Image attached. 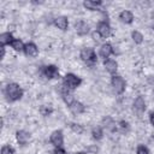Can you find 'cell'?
Returning a JSON list of instances; mask_svg holds the SVG:
<instances>
[{
  "label": "cell",
  "mask_w": 154,
  "mask_h": 154,
  "mask_svg": "<svg viewBox=\"0 0 154 154\" xmlns=\"http://www.w3.org/2000/svg\"><path fill=\"white\" fill-rule=\"evenodd\" d=\"M25 47V43H23V41L20 38H14L11 43V48L16 52H23Z\"/></svg>",
  "instance_id": "obj_20"
},
{
  "label": "cell",
  "mask_w": 154,
  "mask_h": 154,
  "mask_svg": "<svg viewBox=\"0 0 154 154\" xmlns=\"http://www.w3.org/2000/svg\"><path fill=\"white\" fill-rule=\"evenodd\" d=\"M129 130V123L125 120H120L118 123V131H120L122 134H125Z\"/></svg>",
  "instance_id": "obj_23"
},
{
  "label": "cell",
  "mask_w": 154,
  "mask_h": 154,
  "mask_svg": "<svg viewBox=\"0 0 154 154\" xmlns=\"http://www.w3.org/2000/svg\"><path fill=\"white\" fill-rule=\"evenodd\" d=\"M119 19H120V22L124 23V24H131V23L134 22L135 17H134V13H132L131 11H129V10H123V11L119 13Z\"/></svg>",
  "instance_id": "obj_16"
},
{
  "label": "cell",
  "mask_w": 154,
  "mask_h": 154,
  "mask_svg": "<svg viewBox=\"0 0 154 154\" xmlns=\"http://www.w3.org/2000/svg\"><path fill=\"white\" fill-rule=\"evenodd\" d=\"M4 93H5L6 99H7L8 101H11V102L18 101V100H20L22 96H23V89H22V87H20L18 83H14V82L8 83V84L5 87Z\"/></svg>",
  "instance_id": "obj_1"
},
{
  "label": "cell",
  "mask_w": 154,
  "mask_h": 154,
  "mask_svg": "<svg viewBox=\"0 0 154 154\" xmlns=\"http://www.w3.org/2000/svg\"><path fill=\"white\" fill-rule=\"evenodd\" d=\"M91 137L95 141H100L103 137V130H102V128L101 126H94L91 129Z\"/></svg>",
  "instance_id": "obj_21"
},
{
  "label": "cell",
  "mask_w": 154,
  "mask_h": 154,
  "mask_svg": "<svg viewBox=\"0 0 154 154\" xmlns=\"http://www.w3.org/2000/svg\"><path fill=\"white\" fill-rule=\"evenodd\" d=\"M79 57H81V59L84 63H87L89 65L95 64L96 63V59H97L96 58V53H95L94 48H91V47H84V48H82L81 49V53H79Z\"/></svg>",
  "instance_id": "obj_4"
},
{
  "label": "cell",
  "mask_w": 154,
  "mask_h": 154,
  "mask_svg": "<svg viewBox=\"0 0 154 154\" xmlns=\"http://www.w3.org/2000/svg\"><path fill=\"white\" fill-rule=\"evenodd\" d=\"M13 40H14V37H13L12 32H10V31H5V32H2L0 35V45L2 47L11 46V43H12Z\"/></svg>",
  "instance_id": "obj_18"
},
{
  "label": "cell",
  "mask_w": 154,
  "mask_h": 154,
  "mask_svg": "<svg viewBox=\"0 0 154 154\" xmlns=\"http://www.w3.org/2000/svg\"><path fill=\"white\" fill-rule=\"evenodd\" d=\"M24 54L29 58H35L38 55V47L34 43V42H28L25 43V47H24Z\"/></svg>",
  "instance_id": "obj_11"
},
{
  "label": "cell",
  "mask_w": 154,
  "mask_h": 154,
  "mask_svg": "<svg viewBox=\"0 0 154 154\" xmlns=\"http://www.w3.org/2000/svg\"><path fill=\"white\" fill-rule=\"evenodd\" d=\"M91 37H93V40H94V41H99V40L101 38V36L99 35V32H97V31L91 32Z\"/></svg>",
  "instance_id": "obj_28"
},
{
  "label": "cell",
  "mask_w": 154,
  "mask_h": 154,
  "mask_svg": "<svg viewBox=\"0 0 154 154\" xmlns=\"http://www.w3.org/2000/svg\"><path fill=\"white\" fill-rule=\"evenodd\" d=\"M103 66H105L106 71H107L108 73H111L112 76H113V75H117V71H118V63H117L114 59L109 58V59L103 60Z\"/></svg>",
  "instance_id": "obj_12"
},
{
  "label": "cell",
  "mask_w": 154,
  "mask_h": 154,
  "mask_svg": "<svg viewBox=\"0 0 154 154\" xmlns=\"http://www.w3.org/2000/svg\"><path fill=\"white\" fill-rule=\"evenodd\" d=\"M75 30H76L77 35L85 36L89 34V24L85 23L84 20H78L75 23Z\"/></svg>",
  "instance_id": "obj_10"
},
{
  "label": "cell",
  "mask_w": 154,
  "mask_h": 154,
  "mask_svg": "<svg viewBox=\"0 0 154 154\" xmlns=\"http://www.w3.org/2000/svg\"><path fill=\"white\" fill-rule=\"evenodd\" d=\"M69 109H70V112H71V113H73V114L78 116V114H82V113L85 111V106H84L81 101L75 100V101L69 106Z\"/></svg>",
  "instance_id": "obj_14"
},
{
  "label": "cell",
  "mask_w": 154,
  "mask_h": 154,
  "mask_svg": "<svg viewBox=\"0 0 154 154\" xmlns=\"http://www.w3.org/2000/svg\"><path fill=\"white\" fill-rule=\"evenodd\" d=\"M136 154H150V153H149V149L146 146L140 144L137 147V149H136Z\"/></svg>",
  "instance_id": "obj_25"
},
{
  "label": "cell",
  "mask_w": 154,
  "mask_h": 154,
  "mask_svg": "<svg viewBox=\"0 0 154 154\" xmlns=\"http://www.w3.org/2000/svg\"><path fill=\"white\" fill-rule=\"evenodd\" d=\"M113 53H114L113 46H112L111 43H108V42L102 43V45L100 46V48H99V55H100L103 60L109 59V57H111Z\"/></svg>",
  "instance_id": "obj_8"
},
{
  "label": "cell",
  "mask_w": 154,
  "mask_h": 154,
  "mask_svg": "<svg viewBox=\"0 0 154 154\" xmlns=\"http://www.w3.org/2000/svg\"><path fill=\"white\" fill-rule=\"evenodd\" d=\"M0 49H1V55H0V57H1V59H2V58L5 57V47H2V46H1V47H0Z\"/></svg>",
  "instance_id": "obj_30"
},
{
  "label": "cell",
  "mask_w": 154,
  "mask_h": 154,
  "mask_svg": "<svg viewBox=\"0 0 154 154\" xmlns=\"http://www.w3.org/2000/svg\"><path fill=\"white\" fill-rule=\"evenodd\" d=\"M96 31L99 32L101 38H107V37H109L112 35V28L108 24V22H106V20H101V22L97 23Z\"/></svg>",
  "instance_id": "obj_6"
},
{
  "label": "cell",
  "mask_w": 154,
  "mask_h": 154,
  "mask_svg": "<svg viewBox=\"0 0 154 154\" xmlns=\"http://www.w3.org/2000/svg\"><path fill=\"white\" fill-rule=\"evenodd\" d=\"M152 28L154 29V18H153V20H152Z\"/></svg>",
  "instance_id": "obj_32"
},
{
  "label": "cell",
  "mask_w": 154,
  "mask_h": 154,
  "mask_svg": "<svg viewBox=\"0 0 154 154\" xmlns=\"http://www.w3.org/2000/svg\"><path fill=\"white\" fill-rule=\"evenodd\" d=\"M71 129H72L75 132H77V134H81V132L83 131V129H82L81 125H78V124H71Z\"/></svg>",
  "instance_id": "obj_26"
},
{
  "label": "cell",
  "mask_w": 154,
  "mask_h": 154,
  "mask_svg": "<svg viewBox=\"0 0 154 154\" xmlns=\"http://www.w3.org/2000/svg\"><path fill=\"white\" fill-rule=\"evenodd\" d=\"M60 94H61V97H63L64 102H65L67 106H70V105L75 101V97H73L72 90L67 89V88H66V87H64L63 84L60 85Z\"/></svg>",
  "instance_id": "obj_9"
},
{
  "label": "cell",
  "mask_w": 154,
  "mask_h": 154,
  "mask_svg": "<svg viewBox=\"0 0 154 154\" xmlns=\"http://www.w3.org/2000/svg\"><path fill=\"white\" fill-rule=\"evenodd\" d=\"M0 154H14V149L10 144H5V146L1 147Z\"/></svg>",
  "instance_id": "obj_24"
},
{
  "label": "cell",
  "mask_w": 154,
  "mask_h": 154,
  "mask_svg": "<svg viewBox=\"0 0 154 154\" xmlns=\"http://www.w3.org/2000/svg\"><path fill=\"white\" fill-rule=\"evenodd\" d=\"M73 154H85L84 152H76V153H73Z\"/></svg>",
  "instance_id": "obj_31"
},
{
  "label": "cell",
  "mask_w": 154,
  "mask_h": 154,
  "mask_svg": "<svg viewBox=\"0 0 154 154\" xmlns=\"http://www.w3.org/2000/svg\"><path fill=\"white\" fill-rule=\"evenodd\" d=\"M149 122H150V125H153V128H154V112L149 113Z\"/></svg>",
  "instance_id": "obj_29"
},
{
  "label": "cell",
  "mask_w": 154,
  "mask_h": 154,
  "mask_svg": "<svg viewBox=\"0 0 154 154\" xmlns=\"http://www.w3.org/2000/svg\"><path fill=\"white\" fill-rule=\"evenodd\" d=\"M81 84H82V78L75 73H66L63 77V85L70 90L77 89Z\"/></svg>",
  "instance_id": "obj_2"
},
{
  "label": "cell",
  "mask_w": 154,
  "mask_h": 154,
  "mask_svg": "<svg viewBox=\"0 0 154 154\" xmlns=\"http://www.w3.org/2000/svg\"><path fill=\"white\" fill-rule=\"evenodd\" d=\"M49 141L55 148L63 147L64 146V134H63V131L61 130H54L49 136Z\"/></svg>",
  "instance_id": "obj_7"
},
{
  "label": "cell",
  "mask_w": 154,
  "mask_h": 154,
  "mask_svg": "<svg viewBox=\"0 0 154 154\" xmlns=\"http://www.w3.org/2000/svg\"><path fill=\"white\" fill-rule=\"evenodd\" d=\"M54 25L59 30L65 31L69 28V19H67V17H65V16H58V17H55L54 18Z\"/></svg>",
  "instance_id": "obj_15"
},
{
  "label": "cell",
  "mask_w": 154,
  "mask_h": 154,
  "mask_svg": "<svg viewBox=\"0 0 154 154\" xmlns=\"http://www.w3.org/2000/svg\"><path fill=\"white\" fill-rule=\"evenodd\" d=\"M53 154H66V150L63 148V147H59V148H55Z\"/></svg>",
  "instance_id": "obj_27"
},
{
  "label": "cell",
  "mask_w": 154,
  "mask_h": 154,
  "mask_svg": "<svg viewBox=\"0 0 154 154\" xmlns=\"http://www.w3.org/2000/svg\"><path fill=\"white\" fill-rule=\"evenodd\" d=\"M131 38H132V41H134L136 45H141V43L143 42V40H144V36H143V34H142L141 31L134 30V31L131 32Z\"/></svg>",
  "instance_id": "obj_22"
},
{
  "label": "cell",
  "mask_w": 154,
  "mask_h": 154,
  "mask_svg": "<svg viewBox=\"0 0 154 154\" xmlns=\"http://www.w3.org/2000/svg\"><path fill=\"white\" fill-rule=\"evenodd\" d=\"M42 75L47 79H58L60 77L59 69L55 65H46L42 69Z\"/></svg>",
  "instance_id": "obj_5"
},
{
  "label": "cell",
  "mask_w": 154,
  "mask_h": 154,
  "mask_svg": "<svg viewBox=\"0 0 154 154\" xmlns=\"http://www.w3.org/2000/svg\"><path fill=\"white\" fill-rule=\"evenodd\" d=\"M101 6H102V1L100 0H84L83 1V7L89 11H96Z\"/></svg>",
  "instance_id": "obj_17"
},
{
  "label": "cell",
  "mask_w": 154,
  "mask_h": 154,
  "mask_svg": "<svg viewBox=\"0 0 154 154\" xmlns=\"http://www.w3.org/2000/svg\"><path fill=\"white\" fill-rule=\"evenodd\" d=\"M16 140H17V142H18L19 144L24 146V144L29 143V141L31 140V136H30V134H29L28 131H25V130H18V131L16 132Z\"/></svg>",
  "instance_id": "obj_13"
},
{
  "label": "cell",
  "mask_w": 154,
  "mask_h": 154,
  "mask_svg": "<svg viewBox=\"0 0 154 154\" xmlns=\"http://www.w3.org/2000/svg\"><path fill=\"white\" fill-rule=\"evenodd\" d=\"M146 100L143 99V96H137L135 100H134V108L137 111V112H144L146 111Z\"/></svg>",
  "instance_id": "obj_19"
},
{
  "label": "cell",
  "mask_w": 154,
  "mask_h": 154,
  "mask_svg": "<svg viewBox=\"0 0 154 154\" xmlns=\"http://www.w3.org/2000/svg\"><path fill=\"white\" fill-rule=\"evenodd\" d=\"M111 87L116 94H123L126 89V82L125 79L119 75H113L111 78Z\"/></svg>",
  "instance_id": "obj_3"
}]
</instances>
